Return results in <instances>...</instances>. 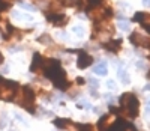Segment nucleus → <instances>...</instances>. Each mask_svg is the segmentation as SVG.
<instances>
[{"instance_id": "obj_2", "label": "nucleus", "mask_w": 150, "mask_h": 131, "mask_svg": "<svg viewBox=\"0 0 150 131\" xmlns=\"http://www.w3.org/2000/svg\"><path fill=\"white\" fill-rule=\"evenodd\" d=\"M120 106H122V112L129 116V117H137L138 116V110H140V101L134 94L126 92L120 97Z\"/></svg>"}, {"instance_id": "obj_33", "label": "nucleus", "mask_w": 150, "mask_h": 131, "mask_svg": "<svg viewBox=\"0 0 150 131\" xmlns=\"http://www.w3.org/2000/svg\"><path fill=\"white\" fill-rule=\"evenodd\" d=\"M144 90H150V84H147V86L144 87Z\"/></svg>"}, {"instance_id": "obj_5", "label": "nucleus", "mask_w": 150, "mask_h": 131, "mask_svg": "<svg viewBox=\"0 0 150 131\" xmlns=\"http://www.w3.org/2000/svg\"><path fill=\"white\" fill-rule=\"evenodd\" d=\"M129 41L135 47H141V48H150V38L146 35H141L138 32H132L129 36Z\"/></svg>"}, {"instance_id": "obj_20", "label": "nucleus", "mask_w": 150, "mask_h": 131, "mask_svg": "<svg viewBox=\"0 0 150 131\" xmlns=\"http://www.w3.org/2000/svg\"><path fill=\"white\" fill-rule=\"evenodd\" d=\"M119 27H120L122 30H129V23H126V21H119Z\"/></svg>"}, {"instance_id": "obj_32", "label": "nucleus", "mask_w": 150, "mask_h": 131, "mask_svg": "<svg viewBox=\"0 0 150 131\" xmlns=\"http://www.w3.org/2000/svg\"><path fill=\"white\" fill-rule=\"evenodd\" d=\"M2 62H3V56H2V53H0V65H2Z\"/></svg>"}, {"instance_id": "obj_30", "label": "nucleus", "mask_w": 150, "mask_h": 131, "mask_svg": "<svg viewBox=\"0 0 150 131\" xmlns=\"http://www.w3.org/2000/svg\"><path fill=\"white\" fill-rule=\"evenodd\" d=\"M146 112H147V113H150V100L147 101V107H146Z\"/></svg>"}, {"instance_id": "obj_10", "label": "nucleus", "mask_w": 150, "mask_h": 131, "mask_svg": "<svg viewBox=\"0 0 150 131\" xmlns=\"http://www.w3.org/2000/svg\"><path fill=\"white\" fill-rule=\"evenodd\" d=\"M47 20L51 23V24H54V26H63V24H66V20L68 18L63 14L53 12V14H47Z\"/></svg>"}, {"instance_id": "obj_1", "label": "nucleus", "mask_w": 150, "mask_h": 131, "mask_svg": "<svg viewBox=\"0 0 150 131\" xmlns=\"http://www.w3.org/2000/svg\"><path fill=\"white\" fill-rule=\"evenodd\" d=\"M44 74H45V77H48L50 80L54 83L56 87H59L62 90H65V89H68L71 86V83L68 82V78H66L65 71L62 69V67H60L59 60H54V59L47 60L45 68H44Z\"/></svg>"}, {"instance_id": "obj_24", "label": "nucleus", "mask_w": 150, "mask_h": 131, "mask_svg": "<svg viewBox=\"0 0 150 131\" xmlns=\"http://www.w3.org/2000/svg\"><path fill=\"white\" fill-rule=\"evenodd\" d=\"M107 86H108V89H116V82L114 80H108Z\"/></svg>"}, {"instance_id": "obj_9", "label": "nucleus", "mask_w": 150, "mask_h": 131, "mask_svg": "<svg viewBox=\"0 0 150 131\" xmlns=\"http://www.w3.org/2000/svg\"><path fill=\"white\" fill-rule=\"evenodd\" d=\"M132 20L137 21V23H140L143 27L150 33V15L149 14H146V12H137Z\"/></svg>"}, {"instance_id": "obj_22", "label": "nucleus", "mask_w": 150, "mask_h": 131, "mask_svg": "<svg viewBox=\"0 0 150 131\" xmlns=\"http://www.w3.org/2000/svg\"><path fill=\"white\" fill-rule=\"evenodd\" d=\"M8 8H9V3H6L5 0H0V12L5 11V9H8Z\"/></svg>"}, {"instance_id": "obj_16", "label": "nucleus", "mask_w": 150, "mask_h": 131, "mask_svg": "<svg viewBox=\"0 0 150 131\" xmlns=\"http://www.w3.org/2000/svg\"><path fill=\"white\" fill-rule=\"evenodd\" d=\"M119 77L122 78V82H123L125 84L129 83V75L126 74V71H125V69H119Z\"/></svg>"}, {"instance_id": "obj_3", "label": "nucleus", "mask_w": 150, "mask_h": 131, "mask_svg": "<svg viewBox=\"0 0 150 131\" xmlns=\"http://www.w3.org/2000/svg\"><path fill=\"white\" fill-rule=\"evenodd\" d=\"M23 95H21V100H18V104L23 106L26 110H30V113H35V92L33 89L29 87V86H24L23 89Z\"/></svg>"}, {"instance_id": "obj_18", "label": "nucleus", "mask_w": 150, "mask_h": 131, "mask_svg": "<svg viewBox=\"0 0 150 131\" xmlns=\"http://www.w3.org/2000/svg\"><path fill=\"white\" fill-rule=\"evenodd\" d=\"M77 130L78 131H92L93 128H92L90 124H78L77 125Z\"/></svg>"}, {"instance_id": "obj_11", "label": "nucleus", "mask_w": 150, "mask_h": 131, "mask_svg": "<svg viewBox=\"0 0 150 131\" xmlns=\"http://www.w3.org/2000/svg\"><path fill=\"white\" fill-rule=\"evenodd\" d=\"M122 47V41L120 39H112V41H108L104 44V48L108 50V51H112V53H117Z\"/></svg>"}, {"instance_id": "obj_28", "label": "nucleus", "mask_w": 150, "mask_h": 131, "mask_svg": "<svg viewBox=\"0 0 150 131\" xmlns=\"http://www.w3.org/2000/svg\"><path fill=\"white\" fill-rule=\"evenodd\" d=\"M59 35H60V38H62V39H68V33H66V32H60Z\"/></svg>"}, {"instance_id": "obj_4", "label": "nucleus", "mask_w": 150, "mask_h": 131, "mask_svg": "<svg viewBox=\"0 0 150 131\" xmlns=\"http://www.w3.org/2000/svg\"><path fill=\"white\" fill-rule=\"evenodd\" d=\"M87 15H89L92 20H95V21H102V20L111 17L112 12H111L110 8H101V6H98V8H93V9L87 11Z\"/></svg>"}, {"instance_id": "obj_17", "label": "nucleus", "mask_w": 150, "mask_h": 131, "mask_svg": "<svg viewBox=\"0 0 150 131\" xmlns=\"http://www.w3.org/2000/svg\"><path fill=\"white\" fill-rule=\"evenodd\" d=\"M50 41H51V38H50V35L44 33L41 36H38V42H42V44H48Z\"/></svg>"}, {"instance_id": "obj_31", "label": "nucleus", "mask_w": 150, "mask_h": 131, "mask_svg": "<svg viewBox=\"0 0 150 131\" xmlns=\"http://www.w3.org/2000/svg\"><path fill=\"white\" fill-rule=\"evenodd\" d=\"M143 5L144 6H150V0H143Z\"/></svg>"}, {"instance_id": "obj_29", "label": "nucleus", "mask_w": 150, "mask_h": 131, "mask_svg": "<svg viewBox=\"0 0 150 131\" xmlns=\"http://www.w3.org/2000/svg\"><path fill=\"white\" fill-rule=\"evenodd\" d=\"M8 71H9V67H8V65H5V67H3V69H2V72H3V74H6Z\"/></svg>"}, {"instance_id": "obj_14", "label": "nucleus", "mask_w": 150, "mask_h": 131, "mask_svg": "<svg viewBox=\"0 0 150 131\" xmlns=\"http://www.w3.org/2000/svg\"><path fill=\"white\" fill-rule=\"evenodd\" d=\"M72 32H74L75 35H77L78 38H83V36H84V33H86V30H84L83 26H74V27H72Z\"/></svg>"}, {"instance_id": "obj_8", "label": "nucleus", "mask_w": 150, "mask_h": 131, "mask_svg": "<svg viewBox=\"0 0 150 131\" xmlns=\"http://www.w3.org/2000/svg\"><path fill=\"white\" fill-rule=\"evenodd\" d=\"M93 59L89 53H86V51H80L78 53V59H77V67L80 69H86V68H89V65H92Z\"/></svg>"}, {"instance_id": "obj_25", "label": "nucleus", "mask_w": 150, "mask_h": 131, "mask_svg": "<svg viewBox=\"0 0 150 131\" xmlns=\"http://www.w3.org/2000/svg\"><path fill=\"white\" fill-rule=\"evenodd\" d=\"M15 119H17L18 122H23V124H26V122H24V117H23L21 115H17V113H15Z\"/></svg>"}, {"instance_id": "obj_12", "label": "nucleus", "mask_w": 150, "mask_h": 131, "mask_svg": "<svg viewBox=\"0 0 150 131\" xmlns=\"http://www.w3.org/2000/svg\"><path fill=\"white\" fill-rule=\"evenodd\" d=\"M93 72H95L96 75H107V74H108L107 62H101V63H98L96 67L93 68Z\"/></svg>"}, {"instance_id": "obj_19", "label": "nucleus", "mask_w": 150, "mask_h": 131, "mask_svg": "<svg viewBox=\"0 0 150 131\" xmlns=\"http://www.w3.org/2000/svg\"><path fill=\"white\" fill-rule=\"evenodd\" d=\"M18 5H20L21 8H24V9H27V11H36V8H35L33 5H30V3H24V2H18Z\"/></svg>"}, {"instance_id": "obj_23", "label": "nucleus", "mask_w": 150, "mask_h": 131, "mask_svg": "<svg viewBox=\"0 0 150 131\" xmlns=\"http://www.w3.org/2000/svg\"><path fill=\"white\" fill-rule=\"evenodd\" d=\"M89 83H90V86H92V89H96V87L99 86V83H98V80H95V78H89Z\"/></svg>"}, {"instance_id": "obj_21", "label": "nucleus", "mask_w": 150, "mask_h": 131, "mask_svg": "<svg viewBox=\"0 0 150 131\" xmlns=\"http://www.w3.org/2000/svg\"><path fill=\"white\" fill-rule=\"evenodd\" d=\"M123 131H138V130H137L132 124H129V122H126V125H125V130Z\"/></svg>"}, {"instance_id": "obj_13", "label": "nucleus", "mask_w": 150, "mask_h": 131, "mask_svg": "<svg viewBox=\"0 0 150 131\" xmlns=\"http://www.w3.org/2000/svg\"><path fill=\"white\" fill-rule=\"evenodd\" d=\"M53 122H54V125L57 128H66L68 125H71V121L69 119H54Z\"/></svg>"}, {"instance_id": "obj_6", "label": "nucleus", "mask_w": 150, "mask_h": 131, "mask_svg": "<svg viewBox=\"0 0 150 131\" xmlns=\"http://www.w3.org/2000/svg\"><path fill=\"white\" fill-rule=\"evenodd\" d=\"M116 121H117V116H114V115L102 116V119H99V122H98L99 131H111V127L114 125Z\"/></svg>"}, {"instance_id": "obj_27", "label": "nucleus", "mask_w": 150, "mask_h": 131, "mask_svg": "<svg viewBox=\"0 0 150 131\" xmlns=\"http://www.w3.org/2000/svg\"><path fill=\"white\" fill-rule=\"evenodd\" d=\"M137 67H138V68H144V67H146V63H144L143 60H138V62H137Z\"/></svg>"}, {"instance_id": "obj_26", "label": "nucleus", "mask_w": 150, "mask_h": 131, "mask_svg": "<svg viewBox=\"0 0 150 131\" xmlns=\"http://www.w3.org/2000/svg\"><path fill=\"white\" fill-rule=\"evenodd\" d=\"M75 82H77V84H80V86H81V84H84V78H83V77H78Z\"/></svg>"}, {"instance_id": "obj_34", "label": "nucleus", "mask_w": 150, "mask_h": 131, "mask_svg": "<svg viewBox=\"0 0 150 131\" xmlns=\"http://www.w3.org/2000/svg\"><path fill=\"white\" fill-rule=\"evenodd\" d=\"M11 131H15V130H11Z\"/></svg>"}, {"instance_id": "obj_15", "label": "nucleus", "mask_w": 150, "mask_h": 131, "mask_svg": "<svg viewBox=\"0 0 150 131\" xmlns=\"http://www.w3.org/2000/svg\"><path fill=\"white\" fill-rule=\"evenodd\" d=\"M101 5H102V0H87V11L93 9V8H98Z\"/></svg>"}, {"instance_id": "obj_7", "label": "nucleus", "mask_w": 150, "mask_h": 131, "mask_svg": "<svg viewBox=\"0 0 150 131\" xmlns=\"http://www.w3.org/2000/svg\"><path fill=\"white\" fill-rule=\"evenodd\" d=\"M45 63H47V59H45V57H42L39 53H35L33 62H32V65H30V71H32V72H44Z\"/></svg>"}]
</instances>
